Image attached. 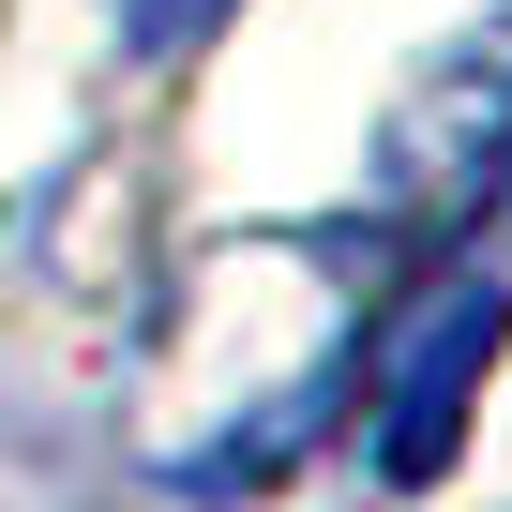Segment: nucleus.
Returning a JSON list of instances; mask_svg holds the SVG:
<instances>
[{
  "mask_svg": "<svg viewBox=\"0 0 512 512\" xmlns=\"http://www.w3.org/2000/svg\"><path fill=\"white\" fill-rule=\"evenodd\" d=\"M497 332H512L497 272H437V287L407 302L392 377H377V482H437V467H452V437H467V392H482Z\"/></svg>",
  "mask_w": 512,
  "mask_h": 512,
  "instance_id": "1",
  "label": "nucleus"
},
{
  "mask_svg": "<svg viewBox=\"0 0 512 512\" xmlns=\"http://www.w3.org/2000/svg\"><path fill=\"white\" fill-rule=\"evenodd\" d=\"M211 16H226V0H136V46H151V61H181Z\"/></svg>",
  "mask_w": 512,
  "mask_h": 512,
  "instance_id": "2",
  "label": "nucleus"
}]
</instances>
